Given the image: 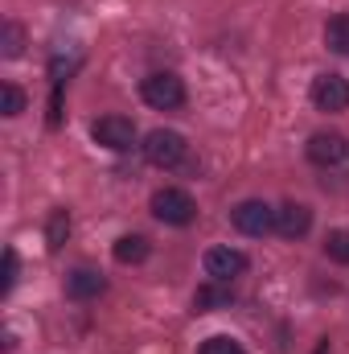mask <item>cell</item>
I'll return each mask as SVG.
<instances>
[{"label":"cell","instance_id":"52a82bcc","mask_svg":"<svg viewBox=\"0 0 349 354\" xmlns=\"http://www.w3.org/2000/svg\"><path fill=\"white\" fill-rule=\"evenodd\" d=\"M243 272H247V256H243L239 248H210V252H206V276H210V280L230 284V280L243 276Z\"/></svg>","mask_w":349,"mask_h":354},{"label":"cell","instance_id":"30bf717a","mask_svg":"<svg viewBox=\"0 0 349 354\" xmlns=\"http://www.w3.org/2000/svg\"><path fill=\"white\" fill-rule=\"evenodd\" d=\"M107 292V280H103V272H94V268H74L70 276H66V297L70 301H94V297H103Z\"/></svg>","mask_w":349,"mask_h":354},{"label":"cell","instance_id":"9c48e42d","mask_svg":"<svg viewBox=\"0 0 349 354\" xmlns=\"http://www.w3.org/2000/svg\"><path fill=\"white\" fill-rule=\"evenodd\" d=\"M312 231V210L304 206V202H283L279 210H275V235H283V239H304Z\"/></svg>","mask_w":349,"mask_h":354},{"label":"cell","instance_id":"8fae6325","mask_svg":"<svg viewBox=\"0 0 349 354\" xmlns=\"http://www.w3.org/2000/svg\"><path fill=\"white\" fill-rule=\"evenodd\" d=\"M148 252H152V248H148L144 235H119V239H115V260H119V264H144Z\"/></svg>","mask_w":349,"mask_h":354},{"label":"cell","instance_id":"3957f363","mask_svg":"<svg viewBox=\"0 0 349 354\" xmlns=\"http://www.w3.org/2000/svg\"><path fill=\"white\" fill-rule=\"evenodd\" d=\"M152 214H157L165 227H189L193 214H197V202H193L185 189H157V194H152Z\"/></svg>","mask_w":349,"mask_h":354},{"label":"cell","instance_id":"277c9868","mask_svg":"<svg viewBox=\"0 0 349 354\" xmlns=\"http://www.w3.org/2000/svg\"><path fill=\"white\" fill-rule=\"evenodd\" d=\"M90 136H94V145H103L111 153H123V149L136 145V124L128 115H103V120H94Z\"/></svg>","mask_w":349,"mask_h":354},{"label":"cell","instance_id":"ac0fdd59","mask_svg":"<svg viewBox=\"0 0 349 354\" xmlns=\"http://www.w3.org/2000/svg\"><path fill=\"white\" fill-rule=\"evenodd\" d=\"M21 50H25V33H21V25H17V21H8V25H4V41H0V54H4V58H17Z\"/></svg>","mask_w":349,"mask_h":354},{"label":"cell","instance_id":"9a60e30c","mask_svg":"<svg viewBox=\"0 0 349 354\" xmlns=\"http://www.w3.org/2000/svg\"><path fill=\"white\" fill-rule=\"evenodd\" d=\"M0 111H4L8 120L25 111V91L17 87V83H4V87H0Z\"/></svg>","mask_w":349,"mask_h":354},{"label":"cell","instance_id":"6da1fadb","mask_svg":"<svg viewBox=\"0 0 349 354\" xmlns=\"http://www.w3.org/2000/svg\"><path fill=\"white\" fill-rule=\"evenodd\" d=\"M185 153H189V145H185V136H181V132L157 128V132H148V136H144V157H148L157 169H177V165L185 161Z\"/></svg>","mask_w":349,"mask_h":354},{"label":"cell","instance_id":"7c38bea8","mask_svg":"<svg viewBox=\"0 0 349 354\" xmlns=\"http://www.w3.org/2000/svg\"><path fill=\"white\" fill-rule=\"evenodd\" d=\"M218 305H230V284L210 280L206 288L193 292V309H197V313H210V309H218Z\"/></svg>","mask_w":349,"mask_h":354},{"label":"cell","instance_id":"2e32d148","mask_svg":"<svg viewBox=\"0 0 349 354\" xmlns=\"http://www.w3.org/2000/svg\"><path fill=\"white\" fill-rule=\"evenodd\" d=\"M197 354H247V351H243V342H235L230 334H214V338L201 342V351Z\"/></svg>","mask_w":349,"mask_h":354},{"label":"cell","instance_id":"5b68a950","mask_svg":"<svg viewBox=\"0 0 349 354\" xmlns=\"http://www.w3.org/2000/svg\"><path fill=\"white\" fill-rule=\"evenodd\" d=\"M230 218H235V227L243 231V235H255L263 239L267 231H275V210L259 202V198H247V202H239L235 210H230Z\"/></svg>","mask_w":349,"mask_h":354},{"label":"cell","instance_id":"8992f818","mask_svg":"<svg viewBox=\"0 0 349 354\" xmlns=\"http://www.w3.org/2000/svg\"><path fill=\"white\" fill-rule=\"evenodd\" d=\"M312 103H317V111H346L349 107V79L341 75H321V79H312Z\"/></svg>","mask_w":349,"mask_h":354},{"label":"cell","instance_id":"d6986e66","mask_svg":"<svg viewBox=\"0 0 349 354\" xmlns=\"http://www.w3.org/2000/svg\"><path fill=\"white\" fill-rule=\"evenodd\" d=\"M12 284H17V252H12V248H4V276H0V292H12Z\"/></svg>","mask_w":349,"mask_h":354},{"label":"cell","instance_id":"5bb4252c","mask_svg":"<svg viewBox=\"0 0 349 354\" xmlns=\"http://www.w3.org/2000/svg\"><path fill=\"white\" fill-rule=\"evenodd\" d=\"M66 235H70V214H66V210H54V214H50V227H46L50 252H58V248L66 243Z\"/></svg>","mask_w":349,"mask_h":354},{"label":"cell","instance_id":"e0dca14e","mask_svg":"<svg viewBox=\"0 0 349 354\" xmlns=\"http://www.w3.org/2000/svg\"><path fill=\"white\" fill-rule=\"evenodd\" d=\"M325 256L337 260V264H349V231H329V239H325Z\"/></svg>","mask_w":349,"mask_h":354},{"label":"cell","instance_id":"ba28073f","mask_svg":"<svg viewBox=\"0 0 349 354\" xmlns=\"http://www.w3.org/2000/svg\"><path fill=\"white\" fill-rule=\"evenodd\" d=\"M349 157V145L341 132H317V136H308V161L312 165H341Z\"/></svg>","mask_w":349,"mask_h":354},{"label":"cell","instance_id":"7a4b0ae2","mask_svg":"<svg viewBox=\"0 0 349 354\" xmlns=\"http://www.w3.org/2000/svg\"><path fill=\"white\" fill-rule=\"evenodd\" d=\"M140 95H144V103L148 107H157V111H173L185 103V83L169 75V71H157V75H148L144 83H140Z\"/></svg>","mask_w":349,"mask_h":354},{"label":"cell","instance_id":"4fadbf2b","mask_svg":"<svg viewBox=\"0 0 349 354\" xmlns=\"http://www.w3.org/2000/svg\"><path fill=\"white\" fill-rule=\"evenodd\" d=\"M325 46L333 54H346L349 58V12H337L329 25H325Z\"/></svg>","mask_w":349,"mask_h":354}]
</instances>
